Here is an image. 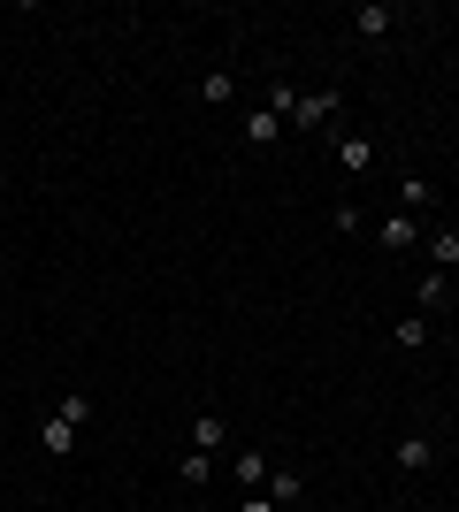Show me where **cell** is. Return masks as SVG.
Here are the masks:
<instances>
[{
  "label": "cell",
  "mask_w": 459,
  "mask_h": 512,
  "mask_svg": "<svg viewBox=\"0 0 459 512\" xmlns=\"http://www.w3.org/2000/svg\"><path fill=\"white\" fill-rule=\"evenodd\" d=\"M383 253H414V214H383Z\"/></svg>",
  "instance_id": "9"
},
{
  "label": "cell",
  "mask_w": 459,
  "mask_h": 512,
  "mask_svg": "<svg viewBox=\"0 0 459 512\" xmlns=\"http://www.w3.org/2000/svg\"><path fill=\"white\" fill-rule=\"evenodd\" d=\"M429 268H437V276H452V268H459V230H452V222L429 230Z\"/></svg>",
  "instance_id": "7"
},
{
  "label": "cell",
  "mask_w": 459,
  "mask_h": 512,
  "mask_svg": "<svg viewBox=\"0 0 459 512\" xmlns=\"http://www.w3.org/2000/svg\"><path fill=\"white\" fill-rule=\"evenodd\" d=\"M276 138H284V115H276V107H253V115H245V146H276Z\"/></svg>",
  "instance_id": "6"
},
{
  "label": "cell",
  "mask_w": 459,
  "mask_h": 512,
  "mask_svg": "<svg viewBox=\"0 0 459 512\" xmlns=\"http://www.w3.org/2000/svg\"><path fill=\"white\" fill-rule=\"evenodd\" d=\"M391 467L398 474H429V467H437V444L414 428V436H398V444H391Z\"/></svg>",
  "instance_id": "4"
},
{
  "label": "cell",
  "mask_w": 459,
  "mask_h": 512,
  "mask_svg": "<svg viewBox=\"0 0 459 512\" xmlns=\"http://www.w3.org/2000/svg\"><path fill=\"white\" fill-rule=\"evenodd\" d=\"M429 337H437V329H429V314H406V321L391 329V344H398V352H429Z\"/></svg>",
  "instance_id": "8"
},
{
  "label": "cell",
  "mask_w": 459,
  "mask_h": 512,
  "mask_svg": "<svg viewBox=\"0 0 459 512\" xmlns=\"http://www.w3.org/2000/svg\"><path fill=\"white\" fill-rule=\"evenodd\" d=\"M92 390H62L54 406L39 413V444H46V459H77V436H85V421H92Z\"/></svg>",
  "instance_id": "1"
},
{
  "label": "cell",
  "mask_w": 459,
  "mask_h": 512,
  "mask_svg": "<svg viewBox=\"0 0 459 512\" xmlns=\"http://www.w3.org/2000/svg\"><path fill=\"white\" fill-rule=\"evenodd\" d=\"M199 100H207V107L230 100V69H207V77H199Z\"/></svg>",
  "instance_id": "14"
},
{
  "label": "cell",
  "mask_w": 459,
  "mask_h": 512,
  "mask_svg": "<svg viewBox=\"0 0 459 512\" xmlns=\"http://www.w3.org/2000/svg\"><path fill=\"white\" fill-rule=\"evenodd\" d=\"M238 512H276V505H268V490H245V497H238Z\"/></svg>",
  "instance_id": "16"
},
{
  "label": "cell",
  "mask_w": 459,
  "mask_h": 512,
  "mask_svg": "<svg viewBox=\"0 0 459 512\" xmlns=\"http://www.w3.org/2000/svg\"><path fill=\"white\" fill-rule=\"evenodd\" d=\"M222 436H230V428H222V413H199V421H192V451H207V459L222 451Z\"/></svg>",
  "instance_id": "10"
},
{
  "label": "cell",
  "mask_w": 459,
  "mask_h": 512,
  "mask_svg": "<svg viewBox=\"0 0 459 512\" xmlns=\"http://www.w3.org/2000/svg\"><path fill=\"white\" fill-rule=\"evenodd\" d=\"M352 31H360V39H391V31H398V8H391V0H368V8H352Z\"/></svg>",
  "instance_id": "5"
},
{
  "label": "cell",
  "mask_w": 459,
  "mask_h": 512,
  "mask_svg": "<svg viewBox=\"0 0 459 512\" xmlns=\"http://www.w3.org/2000/svg\"><path fill=\"white\" fill-rule=\"evenodd\" d=\"M444 291H452V276H437V268H429V276H421V291H414V299H421V314H437V306H444Z\"/></svg>",
  "instance_id": "12"
},
{
  "label": "cell",
  "mask_w": 459,
  "mask_h": 512,
  "mask_svg": "<svg viewBox=\"0 0 459 512\" xmlns=\"http://www.w3.org/2000/svg\"><path fill=\"white\" fill-rule=\"evenodd\" d=\"M176 474H184V482H192V490H199V482L215 474V459H207V451H184V467H176Z\"/></svg>",
  "instance_id": "15"
},
{
  "label": "cell",
  "mask_w": 459,
  "mask_h": 512,
  "mask_svg": "<svg viewBox=\"0 0 459 512\" xmlns=\"http://www.w3.org/2000/svg\"><path fill=\"white\" fill-rule=\"evenodd\" d=\"M284 123H291V130H322V123H337V85L291 92V107H284Z\"/></svg>",
  "instance_id": "2"
},
{
  "label": "cell",
  "mask_w": 459,
  "mask_h": 512,
  "mask_svg": "<svg viewBox=\"0 0 459 512\" xmlns=\"http://www.w3.org/2000/svg\"><path fill=\"white\" fill-rule=\"evenodd\" d=\"M398 207H437V184H429V176H414V169H406V184H398Z\"/></svg>",
  "instance_id": "11"
},
{
  "label": "cell",
  "mask_w": 459,
  "mask_h": 512,
  "mask_svg": "<svg viewBox=\"0 0 459 512\" xmlns=\"http://www.w3.org/2000/svg\"><path fill=\"white\" fill-rule=\"evenodd\" d=\"M329 153H337V169H345V176L375 169V138H360V130H337V138H329Z\"/></svg>",
  "instance_id": "3"
},
{
  "label": "cell",
  "mask_w": 459,
  "mask_h": 512,
  "mask_svg": "<svg viewBox=\"0 0 459 512\" xmlns=\"http://www.w3.org/2000/svg\"><path fill=\"white\" fill-rule=\"evenodd\" d=\"M238 482H245V490H261V482H268V451H238Z\"/></svg>",
  "instance_id": "13"
}]
</instances>
